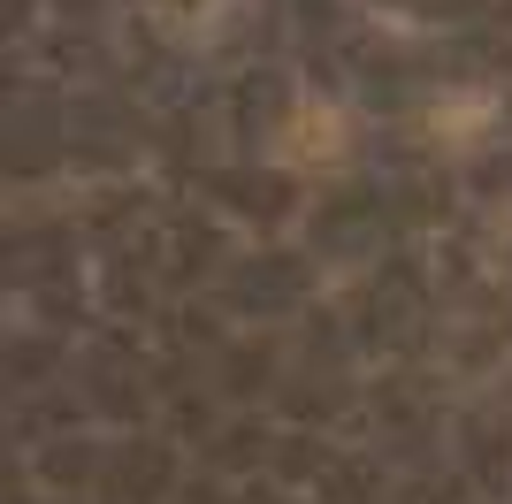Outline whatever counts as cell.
Instances as JSON below:
<instances>
[{"instance_id": "obj_1", "label": "cell", "mask_w": 512, "mask_h": 504, "mask_svg": "<svg viewBox=\"0 0 512 504\" xmlns=\"http://www.w3.org/2000/svg\"><path fill=\"white\" fill-rule=\"evenodd\" d=\"M283 161H337V115L329 107H299L283 123Z\"/></svg>"}]
</instances>
